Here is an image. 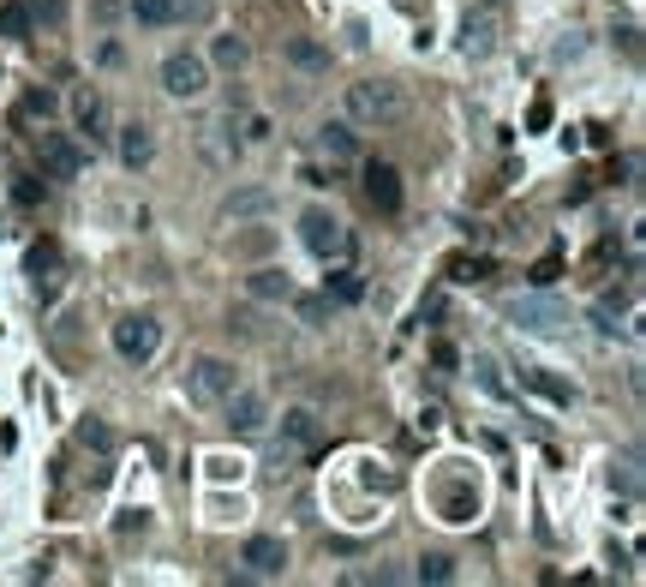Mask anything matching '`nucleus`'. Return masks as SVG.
Instances as JSON below:
<instances>
[{"label":"nucleus","instance_id":"1","mask_svg":"<svg viewBox=\"0 0 646 587\" xmlns=\"http://www.w3.org/2000/svg\"><path fill=\"white\" fill-rule=\"evenodd\" d=\"M341 120H353L360 132L402 127V120H407V90L390 85V78H360V85L341 90Z\"/></svg>","mask_w":646,"mask_h":587},{"label":"nucleus","instance_id":"2","mask_svg":"<svg viewBox=\"0 0 646 587\" xmlns=\"http://www.w3.org/2000/svg\"><path fill=\"white\" fill-rule=\"evenodd\" d=\"M180 390H186L191 407H222L228 390H240V366L222 360V354H198L180 372Z\"/></svg>","mask_w":646,"mask_h":587},{"label":"nucleus","instance_id":"3","mask_svg":"<svg viewBox=\"0 0 646 587\" xmlns=\"http://www.w3.org/2000/svg\"><path fill=\"white\" fill-rule=\"evenodd\" d=\"M299 246H306L318 264H341V258H353V228L341 222L336 210L311 204V210H299Z\"/></svg>","mask_w":646,"mask_h":587},{"label":"nucleus","instance_id":"4","mask_svg":"<svg viewBox=\"0 0 646 587\" xmlns=\"http://www.w3.org/2000/svg\"><path fill=\"white\" fill-rule=\"evenodd\" d=\"M162 90H168L174 102H198V97H210V61L204 54H191V48H174V54H162Z\"/></svg>","mask_w":646,"mask_h":587},{"label":"nucleus","instance_id":"5","mask_svg":"<svg viewBox=\"0 0 646 587\" xmlns=\"http://www.w3.org/2000/svg\"><path fill=\"white\" fill-rule=\"evenodd\" d=\"M108 343H114V354L127 366H144V360H156V348H162V324L150 318V312H127V318L108 330Z\"/></svg>","mask_w":646,"mask_h":587},{"label":"nucleus","instance_id":"6","mask_svg":"<svg viewBox=\"0 0 646 587\" xmlns=\"http://www.w3.org/2000/svg\"><path fill=\"white\" fill-rule=\"evenodd\" d=\"M508 318H515V330H533V336L569 330V306H562L557 294H515L508 300Z\"/></svg>","mask_w":646,"mask_h":587},{"label":"nucleus","instance_id":"7","mask_svg":"<svg viewBox=\"0 0 646 587\" xmlns=\"http://www.w3.org/2000/svg\"><path fill=\"white\" fill-rule=\"evenodd\" d=\"M287 540L282 534H245L240 545V576L245 581H282L287 576Z\"/></svg>","mask_w":646,"mask_h":587},{"label":"nucleus","instance_id":"8","mask_svg":"<svg viewBox=\"0 0 646 587\" xmlns=\"http://www.w3.org/2000/svg\"><path fill=\"white\" fill-rule=\"evenodd\" d=\"M198 156L210 162V169H233V162L245 156V139H240V120L233 115H210L198 127Z\"/></svg>","mask_w":646,"mask_h":587},{"label":"nucleus","instance_id":"9","mask_svg":"<svg viewBox=\"0 0 646 587\" xmlns=\"http://www.w3.org/2000/svg\"><path fill=\"white\" fill-rule=\"evenodd\" d=\"M216 216L222 222H270L276 216V193L270 186H258V181H245V186H233V193H222V204H216Z\"/></svg>","mask_w":646,"mask_h":587},{"label":"nucleus","instance_id":"10","mask_svg":"<svg viewBox=\"0 0 646 587\" xmlns=\"http://www.w3.org/2000/svg\"><path fill=\"white\" fill-rule=\"evenodd\" d=\"M36 156H43V174H48V181H78V174H85V144H78L73 132H48V127H43V144H36Z\"/></svg>","mask_w":646,"mask_h":587},{"label":"nucleus","instance_id":"11","mask_svg":"<svg viewBox=\"0 0 646 587\" xmlns=\"http://www.w3.org/2000/svg\"><path fill=\"white\" fill-rule=\"evenodd\" d=\"M222 414H228V432H233V438H258V432L270 426V395H264V390H228Z\"/></svg>","mask_w":646,"mask_h":587},{"label":"nucleus","instance_id":"12","mask_svg":"<svg viewBox=\"0 0 646 587\" xmlns=\"http://www.w3.org/2000/svg\"><path fill=\"white\" fill-rule=\"evenodd\" d=\"M108 139H114V156H120V169H127V174H139V169L156 162V132H150L144 120H127V127H114Z\"/></svg>","mask_w":646,"mask_h":587},{"label":"nucleus","instance_id":"13","mask_svg":"<svg viewBox=\"0 0 646 587\" xmlns=\"http://www.w3.org/2000/svg\"><path fill=\"white\" fill-rule=\"evenodd\" d=\"M318 444H324L318 407H282V449L287 456H311Z\"/></svg>","mask_w":646,"mask_h":587},{"label":"nucleus","instance_id":"14","mask_svg":"<svg viewBox=\"0 0 646 587\" xmlns=\"http://www.w3.org/2000/svg\"><path fill=\"white\" fill-rule=\"evenodd\" d=\"M365 198H371V210H377V216H402V204H407L402 174H395L390 162H365Z\"/></svg>","mask_w":646,"mask_h":587},{"label":"nucleus","instance_id":"15","mask_svg":"<svg viewBox=\"0 0 646 587\" xmlns=\"http://www.w3.org/2000/svg\"><path fill=\"white\" fill-rule=\"evenodd\" d=\"M245 300H252V306H287V300H294V276H287L282 264H258L252 276H245Z\"/></svg>","mask_w":646,"mask_h":587},{"label":"nucleus","instance_id":"16","mask_svg":"<svg viewBox=\"0 0 646 587\" xmlns=\"http://www.w3.org/2000/svg\"><path fill=\"white\" fill-rule=\"evenodd\" d=\"M318 150L329 162H360L365 156L360 127H353V120H324V127H318Z\"/></svg>","mask_w":646,"mask_h":587},{"label":"nucleus","instance_id":"17","mask_svg":"<svg viewBox=\"0 0 646 587\" xmlns=\"http://www.w3.org/2000/svg\"><path fill=\"white\" fill-rule=\"evenodd\" d=\"M282 61L294 66V73H329V43H318V36H287L282 43Z\"/></svg>","mask_w":646,"mask_h":587},{"label":"nucleus","instance_id":"18","mask_svg":"<svg viewBox=\"0 0 646 587\" xmlns=\"http://www.w3.org/2000/svg\"><path fill=\"white\" fill-rule=\"evenodd\" d=\"M324 294L336 300V306H360V300H365V276L348 264V258H341V264H329V276H324Z\"/></svg>","mask_w":646,"mask_h":587},{"label":"nucleus","instance_id":"19","mask_svg":"<svg viewBox=\"0 0 646 587\" xmlns=\"http://www.w3.org/2000/svg\"><path fill=\"white\" fill-rule=\"evenodd\" d=\"M461 48L473 54V61H485V54L497 48V12H467V24H461Z\"/></svg>","mask_w":646,"mask_h":587},{"label":"nucleus","instance_id":"20","mask_svg":"<svg viewBox=\"0 0 646 587\" xmlns=\"http://www.w3.org/2000/svg\"><path fill=\"white\" fill-rule=\"evenodd\" d=\"M204 61L222 66V73H245V61H252V43H245V36H233V31H216Z\"/></svg>","mask_w":646,"mask_h":587},{"label":"nucleus","instance_id":"21","mask_svg":"<svg viewBox=\"0 0 646 587\" xmlns=\"http://www.w3.org/2000/svg\"><path fill=\"white\" fill-rule=\"evenodd\" d=\"M73 115H78V132H85L90 144H108V102L96 97V90H85V97L73 102Z\"/></svg>","mask_w":646,"mask_h":587},{"label":"nucleus","instance_id":"22","mask_svg":"<svg viewBox=\"0 0 646 587\" xmlns=\"http://www.w3.org/2000/svg\"><path fill=\"white\" fill-rule=\"evenodd\" d=\"M287 306L299 312V324H306V330H324V324L341 312V306H336V300H329L324 289H318V294H299V289H294V300H287Z\"/></svg>","mask_w":646,"mask_h":587},{"label":"nucleus","instance_id":"23","mask_svg":"<svg viewBox=\"0 0 646 587\" xmlns=\"http://www.w3.org/2000/svg\"><path fill=\"white\" fill-rule=\"evenodd\" d=\"M127 12L144 24V31H168V24H180V12H174V0H127Z\"/></svg>","mask_w":646,"mask_h":587},{"label":"nucleus","instance_id":"24","mask_svg":"<svg viewBox=\"0 0 646 587\" xmlns=\"http://www.w3.org/2000/svg\"><path fill=\"white\" fill-rule=\"evenodd\" d=\"M54 115H61V97H54V90H31V97L19 102V127H48Z\"/></svg>","mask_w":646,"mask_h":587},{"label":"nucleus","instance_id":"25","mask_svg":"<svg viewBox=\"0 0 646 587\" xmlns=\"http://www.w3.org/2000/svg\"><path fill=\"white\" fill-rule=\"evenodd\" d=\"M414 581H425V587H449V581H456V557H449V552H425L419 564H414Z\"/></svg>","mask_w":646,"mask_h":587},{"label":"nucleus","instance_id":"26","mask_svg":"<svg viewBox=\"0 0 646 587\" xmlns=\"http://www.w3.org/2000/svg\"><path fill=\"white\" fill-rule=\"evenodd\" d=\"M31 31H36L31 7H19V0H7V7H0V36H12V43H31Z\"/></svg>","mask_w":646,"mask_h":587},{"label":"nucleus","instance_id":"27","mask_svg":"<svg viewBox=\"0 0 646 587\" xmlns=\"http://www.w3.org/2000/svg\"><path fill=\"white\" fill-rule=\"evenodd\" d=\"M611 486H623V498H640V449H623V461H616Z\"/></svg>","mask_w":646,"mask_h":587},{"label":"nucleus","instance_id":"28","mask_svg":"<svg viewBox=\"0 0 646 587\" xmlns=\"http://www.w3.org/2000/svg\"><path fill=\"white\" fill-rule=\"evenodd\" d=\"M66 12H73V0H31V19L48 24V31H54V24H66Z\"/></svg>","mask_w":646,"mask_h":587},{"label":"nucleus","instance_id":"29","mask_svg":"<svg viewBox=\"0 0 646 587\" xmlns=\"http://www.w3.org/2000/svg\"><path fill=\"white\" fill-rule=\"evenodd\" d=\"M521 384H533V390H545V395H551V402H562V407H569V402H574V390H569V384H557V378H545V372H521Z\"/></svg>","mask_w":646,"mask_h":587},{"label":"nucleus","instance_id":"30","mask_svg":"<svg viewBox=\"0 0 646 587\" xmlns=\"http://www.w3.org/2000/svg\"><path fill=\"white\" fill-rule=\"evenodd\" d=\"M78 444H85V449H102V456H108V449H114V432H108L102 420H85V426H78Z\"/></svg>","mask_w":646,"mask_h":587},{"label":"nucleus","instance_id":"31","mask_svg":"<svg viewBox=\"0 0 646 587\" xmlns=\"http://www.w3.org/2000/svg\"><path fill=\"white\" fill-rule=\"evenodd\" d=\"M228 330H240V336H264V324H258V306L228 312Z\"/></svg>","mask_w":646,"mask_h":587},{"label":"nucleus","instance_id":"32","mask_svg":"<svg viewBox=\"0 0 646 587\" xmlns=\"http://www.w3.org/2000/svg\"><path fill=\"white\" fill-rule=\"evenodd\" d=\"M473 372H479V384H485L491 395H508V384H503V378H497V366H491V360H485V354H479V360H473Z\"/></svg>","mask_w":646,"mask_h":587},{"label":"nucleus","instance_id":"33","mask_svg":"<svg viewBox=\"0 0 646 587\" xmlns=\"http://www.w3.org/2000/svg\"><path fill=\"white\" fill-rule=\"evenodd\" d=\"M240 132H245V144H264L270 139V115H245Z\"/></svg>","mask_w":646,"mask_h":587},{"label":"nucleus","instance_id":"34","mask_svg":"<svg viewBox=\"0 0 646 587\" xmlns=\"http://www.w3.org/2000/svg\"><path fill=\"white\" fill-rule=\"evenodd\" d=\"M90 12H96V19H102V24H114L120 12H127V0H90Z\"/></svg>","mask_w":646,"mask_h":587},{"label":"nucleus","instance_id":"35","mask_svg":"<svg viewBox=\"0 0 646 587\" xmlns=\"http://www.w3.org/2000/svg\"><path fill=\"white\" fill-rule=\"evenodd\" d=\"M96 61H102V66H120V61H127V48H120V43H114V36H108V43H102V48H96Z\"/></svg>","mask_w":646,"mask_h":587},{"label":"nucleus","instance_id":"36","mask_svg":"<svg viewBox=\"0 0 646 587\" xmlns=\"http://www.w3.org/2000/svg\"><path fill=\"white\" fill-rule=\"evenodd\" d=\"M485 7H503V0H485Z\"/></svg>","mask_w":646,"mask_h":587}]
</instances>
